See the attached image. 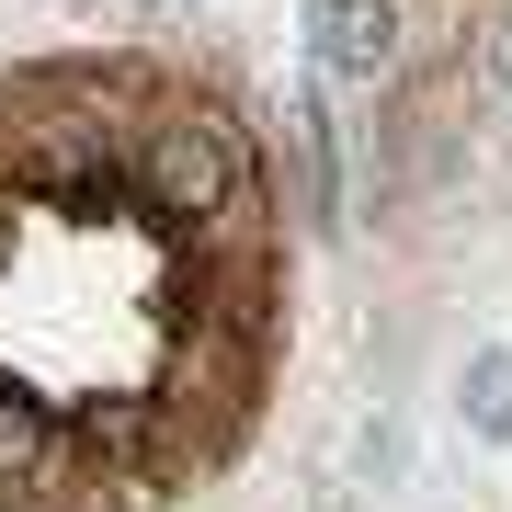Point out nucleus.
Returning a JSON list of instances; mask_svg holds the SVG:
<instances>
[{"mask_svg":"<svg viewBox=\"0 0 512 512\" xmlns=\"http://www.w3.org/2000/svg\"><path fill=\"white\" fill-rule=\"evenodd\" d=\"M137 205L160 228H194V239H217V217L251 205V148H239V126L217 103H171L137 137Z\"/></svg>","mask_w":512,"mask_h":512,"instance_id":"obj_1","label":"nucleus"},{"mask_svg":"<svg viewBox=\"0 0 512 512\" xmlns=\"http://www.w3.org/2000/svg\"><path fill=\"white\" fill-rule=\"evenodd\" d=\"M478 80H490V92L512 103V0L490 12V35H478Z\"/></svg>","mask_w":512,"mask_h":512,"instance_id":"obj_5","label":"nucleus"},{"mask_svg":"<svg viewBox=\"0 0 512 512\" xmlns=\"http://www.w3.org/2000/svg\"><path fill=\"white\" fill-rule=\"evenodd\" d=\"M456 410H467V433H512V353H467V376H456Z\"/></svg>","mask_w":512,"mask_h":512,"instance_id":"obj_4","label":"nucleus"},{"mask_svg":"<svg viewBox=\"0 0 512 512\" xmlns=\"http://www.w3.org/2000/svg\"><path fill=\"white\" fill-rule=\"evenodd\" d=\"M285 148H296V183H308V217H330V103L319 92L285 103Z\"/></svg>","mask_w":512,"mask_h":512,"instance_id":"obj_3","label":"nucleus"},{"mask_svg":"<svg viewBox=\"0 0 512 512\" xmlns=\"http://www.w3.org/2000/svg\"><path fill=\"white\" fill-rule=\"evenodd\" d=\"M308 57L342 92H376L399 69V0H308Z\"/></svg>","mask_w":512,"mask_h":512,"instance_id":"obj_2","label":"nucleus"}]
</instances>
